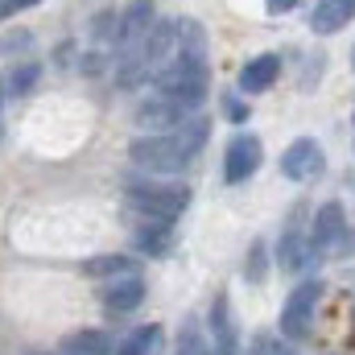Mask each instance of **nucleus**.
Here are the masks:
<instances>
[{"label": "nucleus", "mask_w": 355, "mask_h": 355, "mask_svg": "<svg viewBox=\"0 0 355 355\" xmlns=\"http://www.w3.org/2000/svg\"><path fill=\"white\" fill-rule=\"evenodd\" d=\"M211 137V124L202 116H190L186 124H178L170 132H153V137H137L128 145L132 162L149 174H182L207 145Z\"/></svg>", "instance_id": "nucleus-1"}, {"label": "nucleus", "mask_w": 355, "mask_h": 355, "mask_svg": "<svg viewBox=\"0 0 355 355\" xmlns=\"http://www.w3.org/2000/svg\"><path fill=\"white\" fill-rule=\"evenodd\" d=\"M153 87L174 95L178 103H186L190 112L207 99V91H211V62L202 54V42H198L194 25H190V42H182V50L153 75Z\"/></svg>", "instance_id": "nucleus-2"}, {"label": "nucleus", "mask_w": 355, "mask_h": 355, "mask_svg": "<svg viewBox=\"0 0 355 355\" xmlns=\"http://www.w3.org/2000/svg\"><path fill=\"white\" fill-rule=\"evenodd\" d=\"M124 194L149 219H178L190 207V186L182 182H128Z\"/></svg>", "instance_id": "nucleus-3"}, {"label": "nucleus", "mask_w": 355, "mask_h": 355, "mask_svg": "<svg viewBox=\"0 0 355 355\" xmlns=\"http://www.w3.org/2000/svg\"><path fill=\"white\" fill-rule=\"evenodd\" d=\"M318 297H322V281H302L289 297H285V306H281V335L289 339V343H302V339H310V327H314V310H318Z\"/></svg>", "instance_id": "nucleus-4"}, {"label": "nucleus", "mask_w": 355, "mask_h": 355, "mask_svg": "<svg viewBox=\"0 0 355 355\" xmlns=\"http://www.w3.org/2000/svg\"><path fill=\"white\" fill-rule=\"evenodd\" d=\"M310 244H314L318 261L347 248V211H343V202H322L318 207L314 227H310Z\"/></svg>", "instance_id": "nucleus-5"}, {"label": "nucleus", "mask_w": 355, "mask_h": 355, "mask_svg": "<svg viewBox=\"0 0 355 355\" xmlns=\"http://www.w3.org/2000/svg\"><path fill=\"white\" fill-rule=\"evenodd\" d=\"M194 112L186 107V103H178L174 95H166V91H153L149 99H141L137 103V124L141 128H153V132H170L178 124H186Z\"/></svg>", "instance_id": "nucleus-6"}, {"label": "nucleus", "mask_w": 355, "mask_h": 355, "mask_svg": "<svg viewBox=\"0 0 355 355\" xmlns=\"http://www.w3.org/2000/svg\"><path fill=\"white\" fill-rule=\"evenodd\" d=\"M322 170H327V153H322V145L310 141V137H297V141L281 153V174L293 178V182H314V178H322Z\"/></svg>", "instance_id": "nucleus-7"}, {"label": "nucleus", "mask_w": 355, "mask_h": 355, "mask_svg": "<svg viewBox=\"0 0 355 355\" xmlns=\"http://www.w3.org/2000/svg\"><path fill=\"white\" fill-rule=\"evenodd\" d=\"M261 157H265V145H261V137H252V132H240L232 145H227V153H223V178L232 182V186H240L244 178H252L261 170Z\"/></svg>", "instance_id": "nucleus-8"}, {"label": "nucleus", "mask_w": 355, "mask_h": 355, "mask_svg": "<svg viewBox=\"0 0 355 355\" xmlns=\"http://www.w3.org/2000/svg\"><path fill=\"white\" fill-rule=\"evenodd\" d=\"M149 29H153V0H132V4L120 12V25H116V42L128 50V54H120V58H132V54L141 50V42L149 37Z\"/></svg>", "instance_id": "nucleus-9"}, {"label": "nucleus", "mask_w": 355, "mask_h": 355, "mask_svg": "<svg viewBox=\"0 0 355 355\" xmlns=\"http://www.w3.org/2000/svg\"><path fill=\"white\" fill-rule=\"evenodd\" d=\"M141 302H145V281H141L137 272L112 277V281L103 285V306H107L112 314H128V310H137Z\"/></svg>", "instance_id": "nucleus-10"}, {"label": "nucleus", "mask_w": 355, "mask_h": 355, "mask_svg": "<svg viewBox=\"0 0 355 355\" xmlns=\"http://www.w3.org/2000/svg\"><path fill=\"white\" fill-rule=\"evenodd\" d=\"M318 265V252H314V244H310V236H302V232H285L281 236V244H277V268H285V272H302V268Z\"/></svg>", "instance_id": "nucleus-11"}, {"label": "nucleus", "mask_w": 355, "mask_h": 355, "mask_svg": "<svg viewBox=\"0 0 355 355\" xmlns=\"http://www.w3.org/2000/svg\"><path fill=\"white\" fill-rule=\"evenodd\" d=\"M211 352L215 355H236V327L227 318V297L219 293L211 306Z\"/></svg>", "instance_id": "nucleus-12"}, {"label": "nucleus", "mask_w": 355, "mask_h": 355, "mask_svg": "<svg viewBox=\"0 0 355 355\" xmlns=\"http://www.w3.org/2000/svg\"><path fill=\"white\" fill-rule=\"evenodd\" d=\"M137 248H145L149 257H170L174 252V227H170V219H149L145 227H137Z\"/></svg>", "instance_id": "nucleus-13"}, {"label": "nucleus", "mask_w": 355, "mask_h": 355, "mask_svg": "<svg viewBox=\"0 0 355 355\" xmlns=\"http://www.w3.org/2000/svg\"><path fill=\"white\" fill-rule=\"evenodd\" d=\"M277 71H281V62H277V54H257L252 62H244V71H240V91H265L277 83Z\"/></svg>", "instance_id": "nucleus-14"}, {"label": "nucleus", "mask_w": 355, "mask_h": 355, "mask_svg": "<svg viewBox=\"0 0 355 355\" xmlns=\"http://www.w3.org/2000/svg\"><path fill=\"white\" fill-rule=\"evenodd\" d=\"M62 352L67 355H112L116 347H112V339L103 331H75V335H67Z\"/></svg>", "instance_id": "nucleus-15"}, {"label": "nucleus", "mask_w": 355, "mask_h": 355, "mask_svg": "<svg viewBox=\"0 0 355 355\" xmlns=\"http://www.w3.org/2000/svg\"><path fill=\"white\" fill-rule=\"evenodd\" d=\"M343 25H347L343 4H339V0H318V8H314V17H310V29L322 33V37H331V33H339Z\"/></svg>", "instance_id": "nucleus-16"}, {"label": "nucleus", "mask_w": 355, "mask_h": 355, "mask_svg": "<svg viewBox=\"0 0 355 355\" xmlns=\"http://www.w3.org/2000/svg\"><path fill=\"white\" fill-rule=\"evenodd\" d=\"M87 277H128V272H137V261L132 257H91L87 265H83Z\"/></svg>", "instance_id": "nucleus-17"}, {"label": "nucleus", "mask_w": 355, "mask_h": 355, "mask_svg": "<svg viewBox=\"0 0 355 355\" xmlns=\"http://www.w3.org/2000/svg\"><path fill=\"white\" fill-rule=\"evenodd\" d=\"M37 79H42V67L37 62H21V67H12L4 75V95H29L37 87Z\"/></svg>", "instance_id": "nucleus-18"}, {"label": "nucleus", "mask_w": 355, "mask_h": 355, "mask_svg": "<svg viewBox=\"0 0 355 355\" xmlns=\"http://www.w3.org/2000/svg\"><path fill=\"white\" fill-rule=\"evenodd\" d=\"M157 339H162V327H141V331H132L112 355H153Z\"/></svg>", "instance_id": "nucleus-19"}, {"label": "nucleus", "mask_w": 355, "mask_h": 355, "mask_svg": "<svg viewBox=\"0 0 355 355\" xmlns=\"http://www.w3.org/2000/svg\"><path fill=\"white\" fill-rule=\"evenodd\" d=\"M178 355H211V343H202V335H198L194 322L182 327V335H178Z\"/></svg>", "instance_id": "nucleus-20"}, {"label": "nucleus", "mask_w": 355, "mask_h": 355, "mask_svg": "<svg viewBox=\"0 0 355 355\" xmlns=\"http://www.w3.org/2000/svg\"><path fill=\"white\" fill-rule=\"evenodd\" d=\"M116 25H120V17H116V12H99V17H95V25H91L95 42H107V37H116Z\"/></svg>", "instance_id": "nucleus-21"}, {"label": "nucleus", "mask_w": 355, "mask_h": 355, "mask_svg": "<svg viewBox=\"0 0 355 355\" xmlns=\"http://www.w3.org/2000/svg\"><path fill=\"white\" fill-rule=\"evenodd\" d=\"M248 355H293V352H289V343H277L272 335H257V343H252Z\"/></svg>", "instance_id": "nucleus-22"}, {"label": "nucleus", "mask_w": 355, "mask_h": 355, "mask_svg": "<svg viewBox=\"0 0 355 355\" xmlns=\"http://www.w3.org/2000/svg\"><path fill=\"white\" fill-rule=\"evenodd\" d=\"M265 277V244L257 240L252 244V265H248V281H261Z\"/></svg>", "instance_id": "nucleus-23"}, {"label": "nucleus", "mask_w": 355, "mask_h": 355, "mask_svg": "<svg viewBox=\"0 0 355 355\" xmlns=\"http://www.w3.org/2000/svg\"><path fill=\"white\" fill-rule=\"evenodd\" d=\"M17 46H29V33H8V37H0V50H17Z\"/></svg>", "instance_id": "nucleus-24"}, {"label": "nucleus", "mask_w": 355, "mask_h": 355, "mask_svg": "<svg viewBox=\"0 0 355 355\" xmlns=\"http://www.w3.org/2000/svg\"><path fill=\"white\" fill-rule=\"evenodd\" d=\"M223 107H227V116H232L236 124H240V120H248V107H240V99H227Z\"/></svg>", "instance_id": "nucleus-25"}, {"label": "nucleus", "mask_w": 355, "mask_h": 355, "mask_svg": "<svg viewBox=\"0 0 355 355\" xmlns=\"http://www.w3.org/2000/svg\"><path fill=\"white\" fill-rule=\"evenodd\" d=\"M293 4H297V0H265V8H268V12H289Z\"/></svg>", "instance_id": "nucleus-26"}, {"label": "nucleus", "mask_w": 355, "mask_h": 355, "mask_svg": "<svg viewBox=\"0 0 355 355\" xmlns=\"http://www.w3.org/2000/svg\"><path fill=\"white\" fill-rule=\"evenodd\" d=\"M8 4H12V12H17V8H33V4H42V0H8Z\"/></svg>", "instance_id": "nucleus-27"}, {"label": "nucleus", "mask_w": 355, "mask_h": 355, "mask_svg": "<svg viewBox=\"0 0 355 355\" xmlns=\"http://www.w3.org/2000/svg\"><path fill=\"white\" fill-rule=\"evenodd\" d=\"M339 4H343V17L352 21V17H355V0H339Z\"/></svg>", "instance_id": "nucleus-28"}, {"label": "nucleus", "mask_w": 355, "mask_h": 355, "mask_svg": "<svg viewBox=\"0 0 355 355\" xmlns=\"http://www.w3.org/2000/svg\"><path fill=\"white\" fill-rule=\"evenodd\" d=\"M4 17H12V4H8V0H0V21H4Z\"/></svg>", "instance_id": "nucleus-29"}, {"label": "nucleus", "mask_w": 355, "mask_h": 355, "mask_svg": "<svg viewBox=\"0 0 355 355\" xmlns=\"http://www.w3.org/2000/svg\"><path fill=\"white\" fill-rule=\"evenodd\" d=\"M0 107H4V83H0Z\"/></svg>", "instance_id": "nucleus-30"}, {"label": "nucleus", "mask_w": 355, "mask_h": 355, "mask_svg": "<svg viewBox=\"0 0 355 355\" xmlns=\"http://www.w3.org/2000/svg\"><path fill=\"white\" fill-rule=\"evenodd\" d=\"M347 248H355V236H347Z\"/></svg>", "instance_id": "nucleus-31"}, {"label": "nucleus", "mask_w": 355, "mask_h": 355, "mask_svg": "<svg viewBox=\"0 0 355 355\" xmlns=\"http://www.w3.org/2000/svg\"><path fill=\"white\" fill-rule=\"evenodd\" d=\"M352 67H355V50H352Z\"/></svg>", "instance_id": "nucleus-32"}]
</instances>
